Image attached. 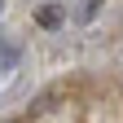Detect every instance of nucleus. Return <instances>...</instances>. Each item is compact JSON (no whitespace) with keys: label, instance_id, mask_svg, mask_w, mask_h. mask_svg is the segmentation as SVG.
<instances>
[{"label":"nucleus","instance_id":"4","mask_svg":"<svg viewBox=\"0 0 123 123\" xmlns=\"http://www.w3.org/2000/svg\"><path fill=\"white\" fill-rule=\"evenodd\" d=\"M62 5H75V0H62Z\"/></svg>","mask_w":123,"mask_h":123},{"label":"nucleus","instance_id":"6","mask_svg":"<svg viewBox=\"0 0 123 123\" xmlns=\"http://www.w3.org/2000/svg\"><path fill=\"white\" fill-rule=\"evenodd\" d=\"M9 123H18V119H9Z\"/></svg>","mask_w":123,"mask_h":123},{"label":"nucleus","instance_id":"2","mask_svg":"<svg viewBox=\"0 0 123 123\" xmlns=\"http://www.w3.org/2000/svg\"><path fill=\"white\" fill-rule=\"evenodd\" d=\"M18 57H22V44L18 40H0V75H9L13 66H18Z\"/></svg>","mask_w":123,"mask_h":123},{"label":"nucleus","instance_id":"1","mask_svg":"<svg viewBox=\"0 0 123 123\" xmlns=\"http://www.w3.org/2000/svg\"><path fill=\"white\" fill-rule=\"evenodd\" d=\"M35 22H40L44 31H57L62 22H66V5H62V0H49V5H40V13H35Z\"/></svg>","mask_w":123,"mask_h":123},{"label":"nucleus","instance_id":"3","mask_svg":"<svg viewBox=\"0 0 123 123\" xmlns=\"http://www.w3.org/2000/svg\"><path fill=\"white\" fill-rule=\"evenodd\" d=\"M101 5H105V0H79V9H75V22H92Z\"/></svg>","mask_w":123,"mask_h":123},{"label":"nucleus","instance_id":"5","mask_svg":"<svg viewBox=\"0 0 123 123\" xmlns=\"http://www.w3.org/2000/svg\"><path fill=\"white\" fill-rule=\"evenodd\" d=\"M0 9H5V0H0Z\"/></svg>","mask_w":123,"mask_h":123}]
</instances>
